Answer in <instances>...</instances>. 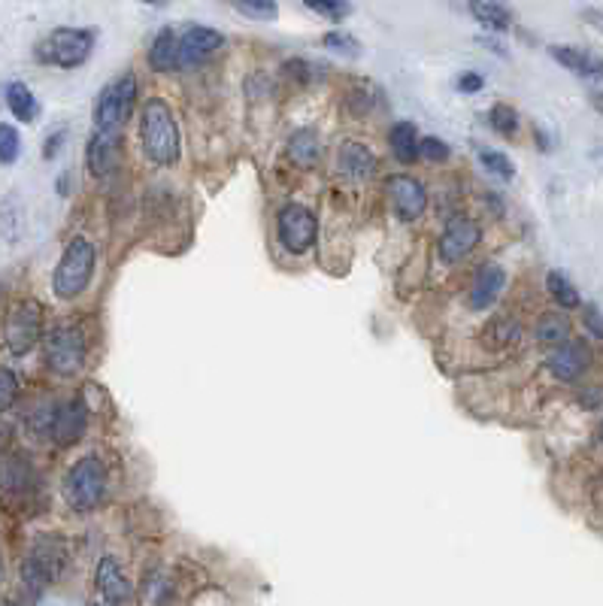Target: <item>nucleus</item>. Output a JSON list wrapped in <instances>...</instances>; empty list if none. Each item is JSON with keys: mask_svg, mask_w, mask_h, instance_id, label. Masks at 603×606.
<instances>
[{"mask_svg": "<svg viewBox=\"0 0 603 606\" xmlns=\"http://www.w3.org/2000/svg\"><path fill=\"white\" fill-rule=\"evenodd\" d=\"M140 140L143 152L152 158L158 167H173L183 155V140H179V124L173 119V110L161 97H148L140 115Z\"/></svg>", "mask_w": 603, "mask_h": 606, "instance_id": "1", "label": "nucleus"}, {"mask_svg": "<svg viewBox=\"0 0 603 606\" xmlns=\"http://www.w3.org/2000/svg\"><path fill=\"white\" fill-rule=\"evenodd\" d=\"M97 267V249L86 237H76L64 246L61 261L52 273V292L58 301H73L88 288Z\"/></svg>", "mask_w": 603, "mask_h": 606, "instance_id": "2", "label": "nucleus"}, {"mask_svg": "<svg viewBox=\"0 0 603 606\" xmlns=\"http://www.w3.org/2000/svg\"><path fill=\"white\" fill-rule=\"evenodd\" d=\"M68 561V546L58 537H37V543L31 546L28 558L22 561V588L28 594L31 603L40 601L43 588L55 583Z\"/></svg>", "mask_w": 603, "mask_h": 606, "instance_id": "3", "label": "nucleus"}, {"mask_svg": "<svg viewBox=\"0 0 603 606\" xmlns=\"http://www.w3.org/2000/svg\"><path fill=\"white\" fill-rule=\"evenodd\" d=\"M137 106V77L134 73H125V77L112 79L101 95H97L94 104V134L104 137H122V128L128 124V119L134 115Z\"/></svg>", "mask_w": 603, "mask_h": 606, "instance_id": "4", "label": "nucleus"}, {"mask_svg": "<svg viewBox=\"0 0 603 606\" xmlns=\"http://www.w3.org/2000/svg\"><path fill=\"white\" fill-rule=\"evenodd\" d=\"M106 494V470L97 455L79 458L64 476V501L76 512H92Z\"/></svg>", "mask_w": 603, "mask_h": 606, "instance_id": "5", "label": "nucleus"}, {"mask_svg": "<svg viewBox=\"0 0 603 606\" xmlns=\"http://www.w3.org/2000/svg\"><path fill=\"white\" fill-rule=\"evenodd\" d=\"M94 49V31L88 28H55L43 43H40L37 55L40 61L55 64L61 70H73L79 64L88 61Z\"/></svg>", "mask_w": 603, "mask_h": 606, "instance_id": "6", "label": "nucleus"}, {"mask_svg": "<svg viewBox=\"0 0 603 606\" xmlns=\"http://www.w3.org/2000/svg\"><path fill=\"white\" fill-rule=\"evenodd\" d=\"M46 367L55 373V376H76L86 364L88 343L86 334L73 325H58L46 334Z\"/></svg>", "mask_w": 603, "mask_h": 606, "instance_id": "7", "label": "nucleus"}, {"mask_svg": "<svg viewBox=\"0 0 603 606\" xmlns=\"http://www.w3.org/2000/svg\"><path fill=\"white\" fill-rule=\"evenodd\" d=\"M4 339L13 355H28L43 339V312H40V303L34 301L15 303L10 315H6Z\"/></svg>", "mask_w": 603, "mask_h": 606, "instance_id": "8", "label": "nucleus"}, {"mask_svg": "<svg viewBox=\"0 0 603 606\" xmlns=\"http://www.w3.org/2000/svg\"><path fill=\"white\" fill-rule=\"evenodd\" d=\"M276 231H279V240H283V246L288 249V252L303 255V252H310L312 243H316L319 222H316V215H312V210H307V206L285 204L283 210H279Z\"/></svg>", "mask_w": 603, "mask_h": 606, "instance_id": "9", "label": "nucleus"}, {"mask_svg": "<svg viewBox=\"0 0 603 606\" xmlns=\"http://www.w3.org/2000/svg\"><path fill=\"white\" fill-rule=\"evenodd\" d=\"M479 240H482V228H479L473 219H467V215H455V219H449V225L443 228L440 243H436L440 261L458 264L479 246Z\"/></svg>", "mask_w": 603, "mask_h": 606, "instance_id": "10", "label": "nucleus"}, {"mask_svg": "<svg viewBox=\"0 0 603 606\" xmlns=\"http://www.w3.org/2000/svg\"><path fill=\"white\" fill-rule=\"evenodd\" d=\"M88 430V406L82 403V397H70L52 412V439L61 449L76 446Z\"/></svg>", "mask_w": 603, "mask_h": 606, "instance_id": "11", "label": "nucleus"}, {"mask_svg": "<svg viewBox=\"0 0 603 606\" xmlns=\"http://www.w3.org/2000/svg\"><path fill=\"white\" fill-rule=\"evenodd\" d=\"M221 46H225V37H221L216 28L194 24V28H188L183 34V40H179V68L183 70L201 68L206 58L216 55Z\"/></svg>", "mask_w": 603, "mask_h": 606, "instance_id": "12", "label": "nucleus"}, {"mask_svg": "<svg viewBox=\"0 0 603 606\" xmlns=\"http://www.w3.org/2000/svg\"><path fill=\"white\" fill-rule=\"evenodd\" d=\"M388 197H392V204H394V213H398L400 219H407V222L418 219V215L428 210V191H425V185H421L418 179L407 176V173L388 179Z\"/></svg>", "mask_w": 603, "mask_h": 606, "instance_id": "13", "label": "nucleus"}, {"mask_svg": "<svg viewBox=\"0 0 603 606\" xmlns=\"http://www.w3.org/2000/svg\"><path fill=\"white\" fill-rule=\"evenodd\" d=\"M591 364V352L585 343H576V339H567V343L555 346V352L549 355L546 367L555 379L561 382H576L582 376L585 370H589Z\"/></svg>", "mask_w": 603, "mask_h": 606, "instance_id": "14", "label": "nucleus"}, {"mask_svg": "<svg viewBox=\"0 0 603 606\" xmlns=\"http://www.w3.org/2000/svg\"><path fill=\"white\" fill-rule=\"evenodd\" d=\"M97 592H101L104 601L112 603V606H122L134 597V585H130V579L125 576V570L119 567V561L110 558V555L101 558V564H97Z\"/></svg>", "mask_w": 603, "mask_h": 606, "instance_id": "15", "label": "nucleus"}, {"mask_svg": "<svg viewBox=\"0 0 603 606\" xmlns=\"http://www.w3.org/2000/svg\"><path fill=\"white\" fill-rule=\"evenodd\" d=\"M503 285H507V270L500 264H482L473 279V288H470V310L482 312L498 301Z\"/></svg>", "mask_w": 603, "mask_h": 606, "instance_id": "16", "label": "nucleus"}, {"mask_svg": "<svg viewBox=\"0 0 603 606\" xmlns=\"http://www.w3.org/2000/svg\"><path fill=\"white\" fill-rule=\"evenodd\" d=\"M376 170V158L374 152L358 143V140H346L340 146V173L349 182H367Z\"/></svg>", "mask_w": 603, "mask_h": 606, "instance_id": "17", "label": "nucleus"}, {"mask_svg": "<svg viewBox=\"0 0 603 606\" xmlns=\"http://www.w3.org/2000/svg\"><path fill=\"white\" fill-rule=\"evenodd\" d=\"M119 164V140L92 134V143H88V170L97 179H106Z\"/></svg>", "mask_w": 603, "mask_h": 606, "instance_id": "18", "label": "nucleus"}, {"mask_svg": "<svg viewBox=\"0 0 603 606\" xmlns=\"http://www.w3.org/2000/svg\"><path fill=\"white\" fill-rule=\"evenodd\" d=\"M549 52L561 68L580 73V77H589V79H603V58L582 52V49H570V46H552Z\"/></svg>", "mask_w": 603, "mask_h": 606, "instance_id": "19", "label": "nucleus"}, {"mask_svg": "<svg viewBox=\"0 0 603 606\" xmlns=\"http://www.w3.org/2000/svg\"><path fill=\"white\" fill-rule=\"evenodd\" d=\"M388 146H392L394 158H398L400 164H412L418 155V146H421V137L416 131V124L412 122H398L392 124V131H388Z\"/></svg>", "mask_w": 603, "mask_h": 606, "instance_id": "20", "label": "nucleus"}, {"mask_svg": "<svg viewBox=\"0 0 603 606\" xmlns=\"http://www.w3.org/2000/svg\"><path fill=\"white\" fill-rule=\"evenodd\" d=\"M148 68L152 70H176L179 68V40L170 28L158 31V37L148 46Z\"/></svg>", "mask_w": 603, "mask_h": 606, "instance_id": "21", "label": "nucleus"}, {"mask_svg": "<svg viewBox=\"0 0 603 606\" xmlns=\"http://www.w3.org/2000/svg\"><path fill=\"white\" fill-rule=\"evenodd\" d=\"M470 15L489 31H509L512 15L500 0H470Z\"/></svg>", "mask_w": 603, "mask_h": 606, "instance_id": "22", "label": "nucleus"}, {"mask_svg": "<svg viewBox=\"0 0 603 606\" xmlns=\"http://www.w3.org/2000/svg\"><path fill=\"white\" fill-rule=\"evenodd\" d=\"M6 106H10V113L19 122H34L40 113L34 91L24 86V82H10V86H6Z\"/></svg>", "mask_w": 603, "mask_h": 606, "instance_id": "23", "label": "nucleus"}, {"mask_svg": "<svg viewBox=\"0 0 603 606\" xmlns=\"http://www.w3.org/2000/svg\"><path fill=\"white\" fill-rule=\"evenodd\" d=\"M319 155H321L319 137L307 128L294 131L292 140H288V158H292L297 167H312V164L319 161Z\"/></svg>", "mask_w": 603, "mask_h": 606, "instance_id": "24", "label": "nucleus"}, {"mask_svg": "<svg viewBox=\"0 0 603 606\" xmlns=\"http://www.w3.org/2000/svg\"><path fill=\"white\" fill-rule=\"evenodd\" d=\"M567 337H570V319L564 312H546L536 321V339H540V343L561 346L567 343Z\"/></svg>", "mask_w": 603, "mask_h": 606, "instance_id": "25", "label": "nucleus"}, {"mask_svg": "<svg viewBox=\"0 0 603 606\" xmlns=\"http://www.w3.org/2000/svg\"><path fill=\"white\" fill-rule=\"evenodd\" d=\"M546 285H549V294L555 297V303L561 306V310H576V306H580V292L570 285V279L564 276V273L552 270L546 276Z\"/></svg>", "mask_w": 603, "mask_h": 606, "instance_id": "26", "label": "nucleus"}, {"mask_svg": "<svg viewBox=\"0 0 603 606\" xmlns=\"http://www.w3.org/2000/svg\"><path fill=\"white\" fill-rule=\"evenodd\" d=\"M228 4L252 22H274L279 15L276 0H228Z\"/></svg>", "mask_w": 603, "mask_h": 606, "instance_id": "27", "label": "nucleus"}, {"mask_svg": "<svg viewBox=\"0 0 603 606\" xmlns=\"http://www.w3.org/2000/svg\"><path fill=\"white\" fill-rule=\"evenodd\" d=\"M489 124L498 131V134L512 137L518 131V113L512 110V106H507V104H494L491 113H489Z\"/></svg>", "mask_w": 603, "mask_h": 606, "instance_id": "28", "label": "nucleus"}, {"mask_svg": "<svg viewBox=\"0 0 603 606\" xmlns=\"http://www.w3.org/2000/svg\"><path fill=\"white\" fill-rule=\"evenodd\" d=\"M479 161H482L485 170L494 173V176H500V179H512V176H516V167H512V161L503 152H494V149H482V152H479Z\"/></svg>", "mask_w": 603, "mask_h": 606, "instance_id": "29", "label": "nucleus"}, {"mask_svg": "<svg viewBox=\"0 0 603 606\" xmlns=\"http://www.w3.org/2000/svg\"><path fill=\"white\" fill-rule=\"evenodd\" d=\"M19 152H22L19 131H15L13 124H0V161L13 164L15 158H19Z\"/></svg>", "mask_w": 603, "mask_h": 606, "instance_id": "30", "label": "nucleus"}, {"mask_svg": "<svg viewBox=\"0 0 603 606\" xmlns=\"http://www.w3.org/2000/svg\"><path fill=\"white\" fill-rule=\"evenodd\" d=\"M485 334H498V337H491L489 343L503 348V346H512L518 339V325H516V321H509V319H498V321H491Z\"/></svg>", "mask_w": 603, "mask_h": 606, "instance_id": "31", "label": "nucleus"}, {"mask_svg": "<svg viewBox=\"0 0 603 606\" xmlns=\"http://www.w3.org/2000/svg\"><path fill=\"white\" fill-rule=\"evenodd\" d=\"M303 4H307L310 10H316L319 15L334 19V22H340L349 15V0H303Z\"/></svg>", "mask_w": 603, "mask_h": 606, "instance_id": "32", "label": "nucleus"}, {"mask_svg": "<svg viewBox=\"0 0 603 606\" xmlns=\"http://www.w3.org/2000/svg\"><path fill=\"white\" fill-rule=\"evenodd\" d=\"M418 155L425 158V161L443 164V161H449V155H452V152H449V146H446L440 137H421Z\"/></svg>", "mask_w": 603, "mask_h": 606, "instance_id": "33", "label": "nucleus"}, {"mask_svg": "<svg viewBox=\"0 0 603 606\" xmlns=\"http://www.w3.org/2000/svg\"><path fill=\"white\" fill-rule=\"evenodd\" d=\"M15 394H19V376L10 367H4L0 370V410H10L15 403Z\"/></svg>", "mask_w": 603, "mask_h": 606, "instance_id": "34", "label": "nucleus"}, {"mask_svg": "<svg viewBox=\"0 0 603 606\" xmlns=\"http://www.w3.org/2000/svg\"><path fill=\"white\" fill-rule=\"evenodd\" d=\"M325 46L330 52H340V55H358V43L349 37V34H340V31H334V34L325 37Z\"/></svg>", "mask_w": 603, "mask_h": 606, "instance_id": "35", "label": "nucleus"}, {"mask_svg": "<svg viewBox=\"0 0 603 606\" xmlns=\"http://www.w3.org/2000/svg\"><path fill=\"white\" fill-rule=\"evenodd\" d=\"M582 319H585V328H589V334L603 337V315H600L598 306H585V310H582Z\"/></svg>", "mask_w": 603, "mask_h": 606, "instance_id": "36", "label": "nucleus"}, {"mask_svg": "<svg viewBox=\"0 0 603 606\" xmlns=\"http://www.w3.org/2000/svg\"><path fill=\"white\" fill-rule=\"evenodd\" d=\"M485 79L479 77V73H461L458 77V91H464V95H476V91H482Z\"/></svg>", "mask_w": 603, "mask_h": 606, "instance_id": "37", "label": "nucleus"}, {"mask_svg": "<svg viewBox=\"0 0 603 606\" xmlns=\"http://www.w3.org/2000/svg\"><path fill=\"white\" fill-rule=\"evenodd\" d=\"M64 137H68V134H64V131H55V134L49 137V143L43 146V155H46V158H55V155H58V149L64 146Z\"/></svg>", "mask_w": 603, "mask_h": 606, "instance_id": "38", "label": "nucleus"}, {"mask_svg": "<svg viewBox=\"0 0 603 606\" xmlns=\"http://www.w3.org/2000/svg\"><path fill=\"white\" fill-rule=\"evenodd\" d=\"M591 104L598 106V110L603 113V97H600V95H591Z\"/></svg>", "mask_w": 603, "mask_h": 606, "instance_id": "39", "label": "nucleus"}, {"mask_svg": "<svg viewBox=\"0 0 603 606\" xmlns=\"http://www.w3.org/2000/svg\"><path fill=\"white\" fill-rule=\"evenodd\" d=\"M143 4H152V6H161V4H167V0H143Z\"/></svg>", "mask_w": 603, "mask_h": 606, "instance_id": "40", "label": "nucleus"}, {"mask_svg": "<svg viewBox=\"0 0 603 606\" xmlns=\"http://www.w3.org/2000/svg\"><path fill=\"white\" fill-rule=\"evenodd\" d=\"M6 606H15V603H6Z\"/></svg>", "mask_w": 603, "mask_h": 606, "instance_id": "41", "label": "nucleus"}, {"mask_svg": "<svg viewBox=\"0 0 603 606\" xmlns=\"http://www.w3.org/2000/svg\"><path fill=\"white\" fill-rule=\"evenodd\" d=\"M92 606H97V603H92Z\"/></svg>", "mask_w": 603, "mask_h": 606, "instance_id": "42", "label": "nucleus"}]
</instances>
